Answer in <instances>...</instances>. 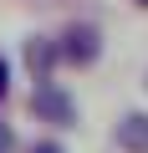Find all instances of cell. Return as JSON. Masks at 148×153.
Listing matches in <instances>:
<instances>
[{"instance_id":"8992f818","label":"cell","mask_w":148,"mask_h":153,"mask_svg":"<svg viewBox=\"0 0 148 153\" xmlns=\"http://www.w3.org/2000/svg\"><path fill=\"white\" fill-rule=\"evenodd\" d=\"M31 153H66V148H61V143H51V138H46V143H31Z\"/></svg>"},{"instance_id":"6da1fadb","label":"cell","mask_w":148,"mask_h":153,"mask_svg":"<svg viewBox=\"0 0 148 153\" xmlns=\"http://www.w3.org/2000/svg\"><path fill=\"white\" fill-rule=\"evenodd\" d=\"M31 112H36L41 123H51V128H71V123H77V102H71L56 82H36V92H31Z\"/></svg>"},{"instance_id":"7a4b0ae2","label":"cell","mask_w":148,"mask_h":153,"mask_svg":"<svg viewBox=\"0 0 148 153\" xmlns=\"http://www.w3.org/2000/svg\"><path fill=\"white\" fill-rule=\"evenodd\" d=\"M102 56V36L97 26H66L61 46H56V61H71V66H92Z\"/></svg>"},{"instance_id":"3957f363","label":"cell","mask_w":148,"mask_h":153,"mask_svg":"<svg viewBox=\"0 0 148 153\" xmlns=\"http://www.w3.org/2000/svg\"><path fill=\"white\" fill-rule=\"evenodd\" d=\"M112 138H118L123 153H148V112H128Z\"/></svg>"},{"instance_id":"ba28073f","label":"cell","mask_w":148,"mask_h":153,"mask_svg":"<svg viewBox=\"0 0 148 153\" xmlns=\"http://www.w3.org/2000/svg\"><path fill=\"white\" fill-rule=\"evenodd\" d=\"M138 5H148V0H138Z\"/></svg>"},{"instance_id":"52a82bcc","label":"cell","mask_w":148,"mask_h":153,"mask_svg":"<svg viewBox=\"0 0 148 153\" xmlns=\"http://www.w3.org/2000/svg\"><path fill=\"white\" fill-rule=\"evenodd\" d=\"M5 92H10V66L0 61V97H5Z\"/></svg>"},{"instance_id":"5b68a950","label":"cell","mask_w":148,"mask_h":153,"mask_svg":"<svg viewBox=\"0 0 148 153\" xmlns=\"http://www.w3.org/2000/svg\"><path fill=\"white\" fill-rule=\"evenodd\" d=\"M0 153H16V128L0 123Z\"/></svg>"},{"instance_id":"277c9868","label":"cell","mask_w":148,"mask_h":153,"mask_svg":"<svg viewBox=\"0 0 148 153\" xmlns=\"http://www.w3.org/2000/svg\"><path fill=\"white\" fill-rule=\"evenodd\" d=\"M26 66H31L36 82H51V71H56V41L31 36V41H26Z\"/></svg>"}]
</instances>
